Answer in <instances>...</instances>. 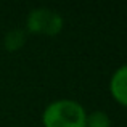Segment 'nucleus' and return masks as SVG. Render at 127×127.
<instances>
[{
	"mask_svg": "<svg viewBox=\"0 0 127 127\" xmlns=\"http://www.w3.org/2000/svg\"><path fill=\"white\" fill-rule=\"evenodd\" d=\"M85 119L84 106L69 98L55 100L42 113L43 127H85Z\"/></svg>",
	"mask_w": 127,
	"mask_h": 127,
	"instance_id": "nucleus-1",
	"label": "nucleus"
},
{
	"mask_svg": "<svg viewBox=\"0 0 127 127\" xmlns=\"http://www.w3.org/2000/svg\"><path fill=\"white\" fill-rule=\"evenodd\" d=\"M63 29V18L50 8H35L28 16V31L32 34L56 35Z\"/></svg>",
	"mask_w": 127,
	"mask_h": 127,
	"instance_id": "nucleus-2",
	"label": "nucleus"
},
{
	"mask_svg": "<svg viewBox=\"0 0 127 127\" xmlns=\"http://www.w3.org/2000/svg\"><path fill=\"white\" fill-rule=\"evenodd\" d=\"M109 92L121 106L127 108V64H122L114 71L109 81Z\"/></svg>",
	"mask_w": 127,
	"mask_h": 127,
	"instance_id": "nucleus-3",
	"label": "nucleus"
},
{
	"mask_svg": "<svg viewBox=\"0 0 127 127\" xmlns=\"http://www.w3.org/2000/svg\"><path fill=\"white\" fill-rule=\"evenodd\" d=\"M26 42V32L23 29H13L5 35V48L8 52H16L19 50Z\"/></svg>",
	"mask_w": 127,
	"mask_h": 127,
	"instance_id": "nucleus-4",
	"label": "nucleus"
},
{
	"mask_svg": "<svg viewBox=\"0 0 127 127\" xmlns=\"http://www.w3.org/2000/svg\"><path fill=\"white\" fill-rule=\"evenodd\" d=\"M111 119L105 111H92L87 114L85 119V127H109Z\"/></svg>",
	"mask_w": 127,
	"mask_h": 127,
	"instance_id": "nucleus-5",
	"label": "nucleus"
}]
</instances>
